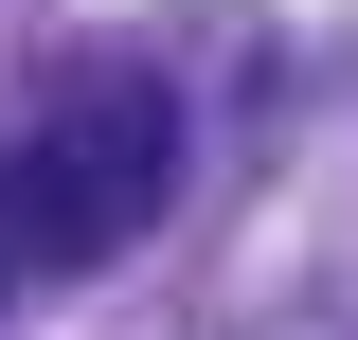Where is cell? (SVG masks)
<instances>
[{"mask_svg":"<svg viewBox=\"0 0 358 340\" xmlns=\"http://www.w3.org/2000/svg\"><path fill=\"white\" fill-rule=\"evenodd\" d=\"M162 197H179V90L162 72L54 90L18 126V162H0V287L18 269H108L126 233H162Z\"/></svg>","mask_w":358,"mask_h":340,"instance_id":"obj_1","label":"cell"}]
</instances>
